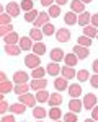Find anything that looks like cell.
Here are the masks:
<instances>
[{"label": "cell", "mask_w": 98, "mask_h": 122, "mask_svg": "<svg viewBox=\"0 0 98 122\" xmlns=\"http://www.w3.org/2000/svg\"><path fill=\"white\" fill-rule=\"evenodd\" d=\"M97 101H98V98L93 93L85 94V98H83V107H85V109H88V111H92V109L97 106Z\"/></svg>", "instance_id": "6da1fadb"}, {"label": "cell", "mask_w": 98, "mask_h": 122, "mask_svg": "<svg viewBox=\"0 0 98 122\" xmlns=\"http://www.w3.org/2000/svg\"><path fill=\"white\" fill-rule=\"evenodd\" d=\"M25 65L29 67V68H38L41 65L39 56H36V54H28V56L25 57Z\"/></svg>", "instance_id": "7a4b0ae2"}, {"label": "cell", "mask_w": 98, "mask_h": 122, "mask_svg": "<svg viewBox=\"0 0 98 122\" xmlns=\"http://www.w3.org/2000/svg\"><path fill=\"white\" fill-rule=\"evenodd\" d=\"M36 96H33V94L29 93H25V94H20V103L26 104L28 107H36Z\"/></svg>", "instance_id": "3957f363"}, {"label": "cell", "mask_w": 98, "mask_h": 122, "mask_svg": "<svg viewBox=\"0 0 98 122\" xmlns=\"http://www.w3.org/2000/svg\"><path fill=\"white\" fill-rule=\"evenodd\" d=\"M5 11L8 13L11 18H16L20 15V11H21V7H20L18 3H15V2H10V3H7V7H5Z\"/></svg>", "instance_id": "277c9868"}, {"label": "cell", "mask_w": 98, "mask_h": 122, "mask_svg": "<svg viewBox=\"0 0 98 122\" xmlns=\"http://www.w3.org/2000/svg\"><path fill=\"white\" fill-rule=\"evenodd\" d=\"M49 13L48 11H39V15H38V18H36V21L33 23L34 25V28H41V26H44V25H48L49 23Z\"/></svg>", "instance_id": "5b68a950"}, {"label": "cell", "mask_w": 98, "mask_h": 122, "mask_svg": "<svg viewBox=\"0 0 98 122\" xmlns=\"http://www.w3.org/2000/svg\"><path fill=\"white\" fill-rule=\"evenodd\" d=\"M69 109H70L72 112L78 114L82 109H83V101H80L78 98H72V99L69 101Z\"/></svg>", "instance_id": "8992f818"}, {"label": "cell", "mask_w": 98, "mask_h": 122, "mask_svg": "<svg viewBox=\"0 0 98 122\" xmlns=\"http://www.w3.org/2000/svg\"><path fill=\"white\" fill-rule=\"evenodd\" d=\"M72 52L75 54V56L82 60V59H87L88 57V47H85V46H80V44H77V46H74V49H72Z\"/></svg>", "instance_id": "52a82bcc"}, {"label": "cell", "mask_w": 98, "mask_h": 122, "mask_svg": "<svg viewBox=\"0 0 98 122\" xmlns=\"http://www.w3.org/2000/svg\"><path fill=\"white\" fill-rule=\"evenodd\" d=\"M46 86H48V80H44V78H33V81H31V90H34V91L46 90Z\"/></svg>", "instance_id": "ba28073f"}, {"label": "cell", "mask_w": 98, "mask_h": 122, "mask_svg": "<svg viewBox=\"0 0 98 122\" xmlns=\"http://www.w3.org/2000/svg\"><path fill=\"white\" fill-rule=\"evenodd\" d=\"M49 57H51V62H60L65 56H64V51H62V49L54 47V49L49 52Z\"/></svg>", "instance_id": "9c48e42d"}, {"label": "cell", "mask_w": 98, "mask_h": 122, "mask_svg": "<svg viewBox=\"0 0 98 122\" xmlns=\"http://www.w3.org/2000/svg\"><path fill=\"white\" fill-rule=\"evenodd\" d=\"M56 39H57L59 42H69V39H70V31L65 28H60L56 33Z\"/></svg>", "instance_id": "30bf717a"}, {"label": "cell", "mask_w": 98, "mask_h": 122, "mask_svg": "<svg viewBox=\"0 0 98 122\" xmlns=\"http://www.w3.org/2000/svg\"><path fill=\"white\" fill-rule=\"evenodd\" d=\"M54 86H56V90L57 91H65V90H69V81H67V78H56L54 80Z\"/></svg>", "instance_id": "8fae6325"}, {"label": "cell", "mask_w": 98, "mask_h": 122, "mask_svg": "<svg viewBox=\"0 0 98 122\" xmlns=\"http://www.w3.org/2000/svg\"><path fill=\"white\" fill-rule=\"evenodd\" d=\"M28 73L26 72H15L13 73V83L15 85H20V83H26L28 81Z\"/></svg>", "instance_id": "7c38bea8"}, {"label": "cell", "mask_w": 98, "mask_h": 122, "mask_svg": "<svg viewBox=\"0 0 98 122\" xmlns=\"http://www.w3.org/2000/svg\"><path fill=\"white\" fill-rule=\"evenodd\" d=\"M5 52H7L8 56L16 57L20 52H21V47L16 46V44H5Z\"/></svg>", "instance_id": "4fadbf2b"}, {"label": "cell", "mask_w": 98, "mask_h": 122, "mask_svg": "<svg viewBox=\"0 0 98 122\" xmlns=\"http://www.w3.org/2000/svg\"><path fill=\"white\" fill-rule=\"evenodd\" d=\"M33 46H34V44H33V39L29 38H26V36H25V38H20V47H21V51H29V49H33Z\"/></svg>", "instance_id": "5bb4252c"}, {"label": "cell", "mask_w": 98, "mask_h": 122, "mask_svg": "<svg viewBox=\"0 0 98 122\" xmlns=\"http://www.w3.org/2000/svg\"><path fill=\"white\" fill-rule=\"evenodd\" d=\"M64 21H65V25H69V26H72V25L78 23L77 13H75V11H69V13H65V16H64Z\"/></svg>", "instance_id": "9a60e30c"}, {"label": "cell", "mask_w": 98, "mask_h": 122, "mask_svg": "<svg viewBox=\"0 0 98 122\" xmlns=\"http://www.w3.org/2000/svg\"><path fill=\"white\" fill-rule=\"evenodd\" d=\"M46 70H48V73L49 75H52V76H57L60 72H62V68L57 65V62H51L48 67H46Z\"/></svg>", "instance_id": "2e32d148"}, {"label": "cell", "mask_w": 98, "mask_h": 122, "mask_svg": "<svg viewBox=\"0 0 98 122\" xmlns=\"http://www.w3.org/2000/svg\"><path fill=\"white\" fill-rule=\"evenodd\" d=\"M70 7H72V11H75V13H83L85 11V3L82 0H72Z\"/></svg>", "instance_id": "e0dca14e"}, {"label": "cell", "mask_w": 98, "mask_h": 122, "mask_svg": "<svg viewBox=\"0 0 98 122\" xmlns=\"http://www.w3.org/2000/svg\"><path fill=\"white\" fill-rule=\"evenodd\" d=\"M90 23H92V15H90L88 11H83V13L78 15V25H80V26H87Z\"/></svg>", "instance_id": "ac0fdd59"}, {"label": "cell", "mask_w": 98, "mask_h": 122, "mask_svg": "<svg viewBox=\"0 0 98 122\" xmlns=\"http://www.w3.org/2000/svg\"><path fill=\"white\" fill-rule=\"evenodd\" d=\"M31 51H33V54H36V56H39V57L44 56V54H46V44L39 41V42H36V44L33 46V49H31Z\"/></svg>", "instance_id": "d6986e66"}, {"label": "cell", "mask_w": 98, "mask_h": 122, "mask_svg": "<svg viewBox=\"0 0 98 122\" xmlns=\"http://www.w3.org/2000/svg\"><path fill=\"white\" fill-rule=\"evenodd\" d=\"M3 41H5V44H16V42H20V36L16 31H11L10 34L3 38Z\"/></svg>", "instance_id": "ffe728a7"}, {"label": "cell", "mask_w": 98, "mask_h": 122, "mask_svg": "<svg viewBox=\"0 0 98 122\" xmlns=\"http://www.w3.org/2000/svg\"><path fill=\"white\" fill-rule=\"evenodd\" d=\"M62 76L64 78H67V80H70V78H74V76H77V72L74 70V67H69V65H65V67H62Z\"/></svg>", "instance_id": "44dd1931"}, {"label": "cell", "mask_w": 98, "mask_h": 122, "mask_svg": "<svg viewBox=\"0 0 98 122\" xmlns=\"http://www.w3.org/2000/svg\"><path fill=\"white\" fill-rule=\"evenodd\" d=\"M49 106L51 107H54V106H59V104H62V96H60V93H52L51 96H49Z\"/></svg>", "instance_id": "7402d4cb"}, {"label": "cell", "mask_w": 98, "mask_h": 122, "mask_svg": "<svg viewBox=\"0 0 98 122\" xmlns=\"http://www.w3.org/2000/svg\"><path fill=\"white\" fill-rule=\"evenodd\" d=\"M29 88H31V85H28V83H20V85H15V90H13V93L20 96V94L28 93V91H29Z\"/></svg>", "instance_id": "603a6c76"}, {"label": "cell", "mask_w": 98, "mask_h": 122, "mask_svg": "<svg viewBox=\"0 0 98 122\" xmlns=\"http://www.w3.org/2000/svg\"><path fill=\"white\" fill-rule=\"evenodd\" d=\"M26 104L23 103H16V104H11L10 106V111H11V114H23L25 111H26Z\"/></svg>", "instance_id": "cb8c5ba5"}, {"label": "cell", "mask_w": 98, "mask_h": 122, "mask_svg": "<svg viewBox=\"0 0 98 122\" xmlns=\"http://www.w3.org/2000/svg\"><path fill=\"white\" fill-rule=\"evenodd\" d=\"M82 91H83V90H82V86L77 85V83H74V85H70V86H69V94H70L72 98H78V96L82 94Z\"/></svg>", "instance_id": "d4e9b609"}, {"label": "cell", "mask_w": 98, "mask_h": 122, "mask_svg": "<svg viewBox=\"0 0 98 122\" xmlns=\"http://www.w3.org/2000/svg\"><path fill=\"white\" fill-rule=\"evenodd\" d=\"M83 34L85 36H88V38H97L98 36V29L97 26H90V25H87V26H83Z\"/></svg>", "instance_id": "484cf974"}, {"label": "cell", "mask_w": 98, "mask_h": 122, "mask_svg": "<svg viewBox=\"0 0 98 122\" xmlns=\"http://www.w3.org/2000/svg\"><path fill=\"white\" fill-rule=\"evenodd\" d=\"M43 36H44V33H43V29H39V28H33L29 31V38L33 41H36V42H39L43 39Z\"/></svg>", "instance_id": "4316f807"}, {"label": "cell", "mask_w": 98, "mask_h": 122, "mask_svg": "<svg viewBox=\"0 0 98 122\" xmlns=\"http://www.w3.org/2000/svg\"><path fill=\"white\" fill-rule=\"evenodd\" d=\"M38 15H39V11L38 10H29V11H26L25 13V21L26 23H34L36 21V18H38Z\"/></svg>", "instance_id": "83f0119b"}, {"label": "cell", "mask_w": 98, "mask_h": 122, "mask_svg": "<svg viewBox=\"0 0 98 122\" xmlns=\"http://www.w3.org/2000/svg\"><path fill=\"white\" fill-rule=\"evenodd\" d=\"M64 60H65V65H69V67H74V65H77V64H78V57L75 56L74 52L67 54V56L64 57Z\"/></svg>", "instance_id": "f1b7e54d"}, {"label": "cell", "mask_w": 98, "mask_h": 122, "mask_svg": "<svg viewBox=\"0 0 98 122\" xmlns=\"http://www.w3.org/2000/svg\"><path fill=\"white\" fill-rule=\"evenodd\" d=\"M49 96H51V94H49L46 90H39L38 93H36V99H38L39 104H43V103H48L49 101Z\"/></svg>", "instance_id": "f546056e"}, {"label": "cell", "mask_w": 98, "mask_h": 122, "mask_svg": "<svg viewBox=\"0 0 98 122\" xmlns=\"http://www.w3.org/2000/svg\"><path fill=\"white\" fill-rule=\"evenodd\" d=\"M13 90H15V86H13V83H11V81H8V80L0 83V93L5 94V93H10V91H13Z\"/></svg>", "instance_id": "4dcf8cb0"}, {"label": "cell", "mask_w": 98, "mask_h": 122, "mask_svg": "<svg viewBox=\"0 0 98 122\" xmlns=\"http://www.w3.org/2000/svg\"><path fill=\"white\" fill-rule=\"evenodd\" d=\"M46 109L44 107H33V117H36L38 121H43L46 117Z\"/></svg>", "instance_id": "1f68e13d"}, {"label": "cell", "mask_w": 98, "mask_h": 122, "mask_svg": "<svg viewBox=\"0 0 98 122\" xmlns=\"http://www.w3.org/2000/svg\"><path fill=\"white\" fill-rule=\"evenodd\" d=\"M49 117H51V121H59V119L62 117V112H60L59 106H54V107H51V111H49Z\"/></svg>", "instance_id": "d6a6232c"}, {"label": "cell", "mask_w": 98, "mask_h": 122, "mask_svg": "<svg viewBox=\"0 0 98 122\" xmlns=\"http://www.w3.org/2000/svg\"><path fill=\"white\" fill-rule=\"evenodd\" d=\"M46 73H48V70H46V68L38 67V68H33L31 76H33V78H44V75H46Z\"/></svg>", "instance_id": "836d02e7"}, {"label": "cell", "mask_w": 98, "mask_h": 122, "mask_svg": "<svg viewBox=\"0 0 98 122\" xmlns=\"http://www.w3.org/2000/svg\"><path fill=\"white\" fill-rule=\"evenodd\" d=\"M60 5H51L48 10V13H49V16L51 18H57L59 15H60V8H59Z\"/></svg>", "instance_id": "e575fe53"}, {"label": "cell", "mask_w": 98, "mask_h": 122, "mask_svg": "<svg viewBox=\"0 0 98 122\" xmlns=\"http://www.w3.org/2000/svg\"><path fill=\"white\" fill-rule=\"evenodd\" d=\"M11 31H13V26H11V25H0V36H2V38H5Z\"/></svg>", "instance_id": "d590c367"}, {"label": "cell", "mask_w": 98, "mask_h": 122, "mask_svg": "<svg viewBox=\"0 0 98 122\" xmlns=\"http://www.w3.org/2000/svg\"><path fill=\"white\" fill-rule=\"evenodd\" d=\"M43 33H44V36H52V34L56 33V28H54V25H51V23L44 25V26H43Z\"/></svg>", "instance_id": "8d00e7d4"}, {"label": "cell", "mask_w": 98, "mask_h": 122, "mask_svg": "<svg viewBox=\"0 0 98 122\" xmlns=\"http://www.w3.org/2000/svg\"><path fill=\"white\" fill-rule=\"evenodd\" d=\"M77 78H78V81H87V80H90V72L88 70H78Z\"/></svg>", "instance_id": "74e56055"}, {"label": "cell", "mask_w": 98, "mask_h": 122, "mask_svg": "<svg viewBox=\"0 0 98 122\" xmlns=\"http://www.w3.org/2000/svg\"><path fill=\"white\" fill-rule=\"evenodd\" d=\"M33 2L34 0H21L20 7H21V10H25V11H29V10H33Z\"/></svg>", "instance_id": "f35d334b"}, {"label": "cell", "mask_w": 98, "mask_h": 122, "mask_svg": "<svg viewBox=\"0 0 98 122\" xmlns=\"http://www.w3.org/2000/svg\"><path fill=\"white\" fill-rule=\"evenodd\" d=\"M77 44H80V46H85V47H88V46H92V38H88V36H80L78 38V42Z\"/></svg>", "instance_id": "ab89813d"}, {"label": "cell", "mask_w": 98, "mask_h": 122, "mask_svg": "<svg viewBox=\"0 0 98 122\" xmlns=\"http://www.w3.org/2000/svg\"><path fill=\"white\" fill-rule=\"evenodd\" d=\"M77 114L75 112H72V111H70V112H67L65 114V116H64V121L65 122H77Z\"/></svg>", "instance_id": "60d3db41"}, {"label": "cell", "mask_w": 98, "mask_h": 122, "mask_svg": "<svg viewBox=\"0 0 98 122\" xmlns=\"http://www.w3.org/2000/svg\"><path fill=\"white\" fill-rule=\"evenodd\" d=\"M10 20H11V16L8 13H2L0 15V25H10Z\"/></svg>", "instance_id": "b9f144b4"}, {"label": "cell", "mask_w": 98, "mask_h": 122, "mask_svg": "<svg viewBox=\"0 0 98 122\" xmlns=\"http://www.w3.org/2000/svg\"><path fill=\"white\" fill-rule=\"evenodd\" d=\"M10 109V106H8V103L7 101H0V114L2 116H5V112Z\"/></svg>", "instance_id": "7bdbcfd3"}, {"label": "cell", "mask_w": 98, "mask_h": 122, "mask_svg": "<svg viewBox=\"0 0 98 122\" xmlns=\"http://www.w3.org/2000/svg\"><path fill=\"white\" fill-rule=\"evenodd\" d=\"M90 85H92L93 88H98V73H95V75L90 78Z\"/></svg>", "instance_id": "ee69618b"}, {"label": "cell", "mask_w": 98, "mask_h": 122, "mask_svg": "<svg viewBox=\"0 0 98 122\" xmlns=\"http://www.w3.org/2000/svg\"><path fill=\"white\" fill-rule=\"evenodd\" d=\"M2 122H15V117H13V114H10V116H3L2 117Z\"/></svg>", "instance_id": "f6af8a7d"}, {"label": "cell", "mask_w": 98, "mask_h": 122, "mask_svg": "<svg viewBox=\"0 0 98 122\" xmlns=\"http://www.w3.org/2000/svg\"><path fill=\"white\" fill-rule=\"evenodd\" d=\"M39 2H41V5H43V7H51V5H54V2H56V0H39Z\"/></svg>", "instance_id": "bcb514c9"}, {"label": "cell", "mask_w": 98, "mask_h": 122, "mask_svg": "<svg viewBox=\"0 0 98 122\" xmlns=\"http://www.w3.org/2000/svg\"><path fill=\"white\" fill-rule=\"evenodd\" d=\"M92 119L98 121V106H95V107L92 109Z\"/></svg>", "instance_id": "7dc6e473"}, {"label": "cell", "mask_w": 98, "mask_h": 122, "mask_svg": "<svg viewBox=\"0 0 98 122\" xmlns=\"http://www.w3.org/2000/svg\"><path fill=\"white\" fill-rule=\"evenodd\" d=\"M92 25L98 28V13H95V15H92Z\"/></svg>", "instance_id": "c3c4849f"}, {"label": "cell", "mask_w": 98, "mask_h": 122, "mask_svg": "<svg viewBox=\"0 0 98 122\" xmlns=\"http://www.w3.org/2000/svg\"><path fill=\"white\" fill-rule=\"evenodd\" d=\"M92 68H93V72H95V73H98V59L95 60V62H93V65H92Z\"/></svg>", "instance_id": "681fc988"}, {"label": "cell", "mask_w": 98, "mask_h": 122, "mask_svg": "<svg viewBox=\"0 0 98 122\" xmlns=\"http://www.w3.org/2000/svg\"><path fill=\"white\" fill-rule=\"evenodd\" d=\"M0 81H7V75H5L3 72L0 73Z\"/></svg>", "instance_id": "f907efd6"}, {"label": "cell", "mask_w": 98, "mask_h": 122, "mask_svg": "<svg viewBox=\"0 0 98 122\" xmlns=\"http://www.w3.org/2000/svg\"><path fill=\"white\" fill-rule=\"evenodd\" d=\"M56 3H57V5H65L67 0H56Z\"/></svg>", "instance_id": "816d5d0a"}, {"label": "cell", "mask_w": 98, "mask_h": 122, "mask_svg": "<svg viewBox=\"0 0 98 122\" xmlns=\"http://www.w3.org/2000/svg\"><path fill=\"white\" fill-rule=\"evenodd\" d=\"M82 2H83V3H92L93 0H82Z\"/></svg>", "instance_id": "f5cc1de1"}, {"label": "cell", "mask_w": 98, "mask_h": 122, "mask_svg": "<svg viewBox=\"0 0 98 122\" xmlns=\"http://www.w3.org/2000/svg\"><path fill=\"white\" fill-rule=\"evenodd\" d=\"M85 122H97V121H95V119H87Z\"/></svg>", "instance_id": "db71d44e"}, {"label": "cell", "mask_w": 98, "mask_h": 122, "mask_svg": "<svg viewBox=\"0 0 98 122\" xmlns=\"http://www.w3.org/2000/svg\"><path fill=\"white\" fill-rule=\"evenodd\" d=\"M52 122H60V121H52Z\"/></svg>", "instance_id": "11a10c76"}, {"label": "cell", "mask_w": 98, "mask_h": 122, "mask_svg": "<svg viewBox=\"0 0 98 122\" xmlns=\"http://www.w3.org/2000/svg\"><path fill=\"white\" fill-rule=\"evenodd\" d=\"M38 122H43V121H38Z\"/></svg>", "instance_id": "9f6ffc18"}, {"label": "cell", "mask_w": 98, "mask_h": 122, "mask_svg": "<svg viewBox=\"0 0 98 122\" xmlns=\"http://www.w3.org/2000/svg\"><path fill=\"white\" fill-rule=\"evenodd\" d=\"M97 38H98V36H97Z\"/></svg>", "instance_id": "6f0895ef"}]
</instances>
